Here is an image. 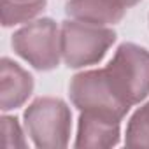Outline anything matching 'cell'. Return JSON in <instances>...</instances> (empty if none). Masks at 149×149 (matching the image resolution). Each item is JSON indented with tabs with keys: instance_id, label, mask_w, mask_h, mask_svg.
<instances>
[{
	"instance_id": "cell-2",
	"label": "cell",
	"mask_w": 149,
	"mask_h": 149,
	"mask_svg": "<svg viewBox=\"0 0 149 149\" xmlns=\"http://www.w3.org/2000/svg\"><path fill=\"white\" fill-rule=\"evenodd\" d=\"M118 35L111 26L65 19L60 26L61 60L68 68H84L100 63Z\"/></svg>"
},
{
	"instance_id": "cell-9",
	"label": "cell",
	"mask_w": 149,
	"mask_h": 149,
	"mask_svg": "<svg viewBox=\"0 0 149 149\" xmlns=\"http://www.w3.org/2000/svg\"><path fill=\"white\" fill-rule=\"evenodd\" d=\"M47 0H2V26L30 23L46 9Z\"/></svg>"
},
{
	"instance_id": "cell-11",
	"label": "cell",
	"mask_w": 149,
	"mask_h": 149,
	"mask_svg": "<svg viewBox=\"0 0 149 149\" xmlns=\"http://www.w3.org/2000/svg\"><path fill=\"white\" fill-rule=\"evenodd\" d=\"M2 133H4V146L6 147H26L28 142L21 130L19 119L16 116H2Z\"/></svg>"
},
{
	"instance_id": "cell-12",
	"label": "cell",
	"mask_w": 149,
	"mask_h": 149,
	"mask_svg": "<svg viewBox=\"0 0 149 149\" xmlns=\"http://www.w3.org/2000/svg\"><path fill=\"white\" fill-rule=\"evenodd\" d=\"M107 2H111L112 6H116L118 9H123V11H128L130 7L137 6L140 0H107Z\"/></svg>"
},
{
	"instance_id": "cell-7",
	"label": "cell",
	"mask_w": 149,
	"mask_h": 149,
	"mask_svg": "<svg viewBox=\"0 0 149 149\" xmlns=\"http://www.w3.org/2000/svg\"><path fill=\"white\" fill-rule=\"evenodd\" d=\"M33 76L14 60L4 56L0 60V109L2 112L16 111L33 93Z\"/></svg>"
},
{
	"instance_id": "cell-5",
	"label": "cell",
	"mask_w": 149,
	"mask_h": 149,
	"mask_svg": "<svg viewBox=\"0 0 149 149\" xmlns=\"http://www.w3.org/2000/svg\"><path fill=\"white\" fill-rule=\"evenodd\" d=\"M68 97L79 112H97L123 119L132 109L114 93L104 68L76 74L68 84Z\"/></svg>"
},
{
	"instance_id": "cell-10",
	"label": "cell",
	"mask_w": 149,
	"mask_h": 149,
	"mask_svg": "<svg viewBox=\"0 0 149 149\" xmlns=\"http://www.w3.org/2000/svg\"><path fill=\"white\" fill-rule=\"evenodd\" d=\"M125 146L132 149H149V102L132 114L125 132Z\"/></svg>"
},
{
	"instance_id": "cell-8",
	"label": "cell",
	"mask_w": 149,
	"mask_h": 149,
	"mask_svg": "<svg viewBox=\"0 0 149 149\" xmlns=\"http://www.w3.org/2000/svg\"><path fill=\"white\" fill-rule=\"evenodd\" d=\"M65 13L72 19L102 26L116 25L126 16V11L118 9L107 0H68Z\"/></svg>"
},
{
	"instance_id": "cell-6",
	"label": "cell",
	"mask_w": 149,
	"mask_h": 149,
	"mask_svg": "<svg viewBox=\"0 0 149 149\" xmlns=\"http://www.w3.org/2000/svg\"><path fill=\"white\" fill-rule=\"evenodd\" d=\"M119 142H121V119L107 114L81 112L74 147L109 149L116 147Z\"/></svg>"
},
{
	"instance_id": "cell-3",
	"label": "cell",
	"mask_w": 149,
	"mask_h": 149,
	"mask_svg": "<svg viewBox=\"0 0 149 149\" xmlns=\"http://www.w3.org/2000/svg\"><path fill=\"white\" fill-rule=\"evenodd\" d=\"M26 135L39 149H63L70 142L72 111L56 97H39L23 112Z\"/></svg>"
},
{
	"instance_id": "cell-4",
	"label": "cell",
	"mask_w": 149,
	"mask_h": 149,
	"mask_svg": "<svg viewBox=\"0 0 149 149\" xmlns=\"http://www.w3.org/2000/svg\"><path fill=\"white\" fill-rule=\"evenodd\" d=\"M14 53L35 70L49 72L60 65V26L51 18H39L14 32L11 39Z\"/></svg>"
},
{
	"instance_id": "cell-1",
	"label": "cell",
	"mask_w": 149,
	"mask_h": 149,
	"mask_svg": "<svg viewBox=\"0 0 149 149\" xmlns=\"http://www.w3.org/2000/svg\"><path fill=\"white\" fill-rule=\"evenodd\" d=\"M104 74L114 93L130 107L149 97V51L133 42L118 46Z\"/></svg>"
}]
</instances>
